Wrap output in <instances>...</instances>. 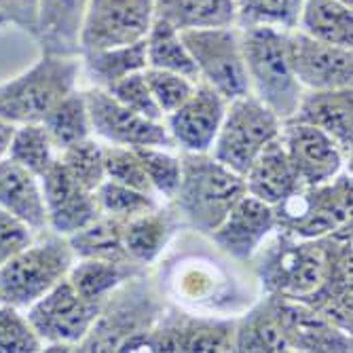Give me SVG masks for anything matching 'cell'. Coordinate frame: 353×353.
<instances>
[{
    "label": "cell",
    "instance_id": "cell-1",
    "mask_svg": "<svg viewBox=\"0 0 353 353\" xmlns=\"http://www.w3.org/2000/svg\"><path fill=\"white\" fill-rule=\"evenodd\" d=\"M180 161L182 176L170 203L190 229L210 235L245 195L243 176L220 163L212 152H180Z\"/></svg>",
    "mask_w": 353,
    "mask_h": 353
},
{
    "label": "cell",
    "instance_id": "cell-2",
    "mask_svg": "<svg viewBox=\"0 0 353 353\" xmlns=\"http://www.w3.org/2000/svg\"><path fill=\"white\" fill-rule=\"evenodd\" d=\"M165 307L148 271L130 277L100 307L91 330L79 343V351H132L134 343L159 322Z\"/></svg>",
    "mask_w": 353,
    "mask_h": 353
},
{
    "label": "cell",
    "instance_id": "cell-3",
    "mask_svg": "<svg viewBox=\"0 0 353 353\" xmlns=\"http://www.w3.org/2000/svg\"><path fill=\"white\" fill-rule=\"evenodd\" d=\"M252 261L254 275L265 294L305 301L324 279L326 245L322 237L301 239L275 231L252 256Z\"/></svg>",
    "mask_w": 353,
    "mask_h": 353
},
{
    "label": "cell",
    "instance_id": "cell-4",
    "mask_svg": "<svg viewBox=\"0 0 353 353\" xmlns=\"http://www.w3.org/2000/svg\"><path fill=\"white\" fill-rule=\"evenodd\" d=\"M241 47L250 93L267 104L281 121L290 119L305 89L296 81L285 51V32L275 28H243Z\"/></svg>",
    "mask_w": 353,
    "mask_h": 353
},
{
    "label": "cell",
    "instance_id": "cell-5",
    "mask_svg": "<svg viewBox=\"0 0 353 353\" xmlns=\"http://www.w3.org/2000/svg\"><path fill=\"white\" fill-rule=\"evenodd\" d=\"M81 57L43 53L34 66L0 83V119L13 125L41 123L47 112L79 87Z\"/></svg>",
    "mask_w": 353,
    "mask_h": 353
},
{
    "label": "cell",
    "instance_id": "cell-6",
    "mask_svg": "<svg viewBox=\"0 0 353 353\" xmlns=\"http://www.w3.org/2000/svg\"><path fill=\"white\" fill-rule=\"evenodd\" d=\"M74 254L68 237L47 231L0 267V303L26 311L66 279Z\"/></svg>",
    "mask_w": 353,
    "mask_h": 353
},
{
    "label": "cell",
    "instance_id": "cell-7",
    "mask_svg": "<svg viewBox=\"0 0 353 353\" xmlns=\"http://www.w3.org/2000/svg\"><path fill=\"white\" fill-rule=\"evenodd\" d=\"M353 180L341 172L332 180L301 186L294 195L275 205L277 231L301 239H319L351 222Z\"/></svg>",
    "mask_w": 353,
    "mask_h": 353
},
{
    "label": "cell",
    "instance_id": "cell-8",
    "mask_svg": "<svg viewBox=\"0 0 353 353\" xmlns=\"http://www.w3.org/2000/svg\"><path fill=\"white\" fill-rule=\"evenodd\" d=\"M281 125L283 121L267 104L245 93L227 104L210 152L220 163L243 176L263 148L279 138Z\"/></svg>",
    "mask_w": 353,
    "mask_h": 353
},
{
    "label": "cell",
    "instance_id": "cell-9",
    "mask_svg": "<svg viewBox=\"0 0 353 353\" xmlns=\"http://www.w3.org/2000/svg\"><path fill=\"white\" fill-rule=\"evenodd\" d=\"M182 39L195 61L199 83L216 89L227 102L250 93L241 32L237 26L184 30Z\"/></svg>",
    "mask_w": 353,
    "mask_h": 353
},
{
    "label": "cell",
    "instance_id": "cell-10",
    "mask_svg": "<svg viewBox=\"0 0 353 353\" xmlns=\"http://www.w3.org/2000/svg\"><path fill=\"white\" fill-rule=\"evenodd\" d=\"M235 317L188 313L180 307H165L159 322L140 336L132 351L165 353H227L233 351Z\"/></svg>",
    "mask_w": 353,
    "mask_h": 353
},
{
    "label": "cell",
    "instance_id": "cell-11",
    "mask_svg": "<svg viewBox=\"0 0 353 353\" xmlns=\"http://www.w3.org/2000/svg\"><path fill=\"white\" fill-rule=\"evenodd\" d=\"M100 305L87 303L66 279L26 309L32 328L43 341V351H79L91 330Z\"/></svg>",
    "mask_w": 353,
    "mask_h": 353
},
{
    "label": "cell",
    "instance_id": "cell-12",
    "mask_svg": "<svg viewBox=\"0 0 353 353\" xmlns=\"http://www.w3.org/2000/svg\"><path fill=\"white\" fill-rule=\"evenodd\" d=\"M154 17V0H89L81 53L144 41Z\"/></svg>",
    "mask_w": 353,
    "mask_h": 353
},
{
    "label": "cell",
    "instance_id": "cell-13",
    "mask_svg": "<svg viewBox=\"0 0 353 353\" xmlns=\"http://www.w3.org/2000/svg\"><path fill=\"white\" fill-rule=\"evenodd\" d=\"M85 98L91 119V134H95L106 144H119L130 148H174V142L163 121H152L130 110L121 102H117L106 89L89 87L85 89Z\"/></svg>",
    "mask_w": 353,
    "mask_h": 353
},
{
    "label": "cell",
    "instance_id": "cell-14",
    "mask_svg": "<svg viewBox=\"0 0 353 353\" xmlns=\"http://www.w3.org/2000/svg\"><path fill=\"white\" fill-rule=\"evenodd\" d=\"M326 273L317 290L301 301L324 315L334 326L353 332V292H351V222L324 235Z\"/></svg>",
    "mask_w": 353,
    "mask_h": 353
},
{
    "label": "cell",
    "instance_id": "cell-15",
    "mask_svg": "<svg viewBox=\"0 0 353 353\" xmlns=\"http://www.w3.org/2000/svg\"><path fill=\"white\" fill-rule=\"evenodd\" d=\"M292 72L305 91L341 89L353 83V53L347 47L315 41L299 30L285 32Z\"/></svg>",
    "mask_w": 353,
    "mask_h": 353
},
{
    "label": "cell",
    "instance_id": "cell-16",
    "mask_svg": "<svg viewBox=\"0 0 353 353\" xmlns=\"http://www.w3.org/2000/svg\"><path fill=\"white\" fill-rule=\"evenodd\" d=\"M281 144L303 186H315L332 180L345 170L349 154L324 132L307 123L288 119L281 125Z\"/></svg>",
    "mask_w": 353,
    "mask_h": 353
},
{
    "label": "cell",
    "instance_id": "cell-17",
    "mask_svg": "<svg viewBox=\"0 0 353 353\" xmlns=\"http://www.w3.org/2000/svg\"><path fill=\"white\" fill-rule=\"evenodd\" d=\"M290 351L303 353H351V332L334 326L324 315L301 301L267 294Z\"/></svg>",
    "mask_w": 353,
    "mask_h": 353
},
{
    "label": "cell",
    "instance_id": "cell-18",
    "mask_svg": "<svg viewBox=\"0 0 353 353\" xmlns=\"http://www.w3.org/2000/svg\"><path fill=\"white\" fill-rule=\"evenodd\" d=\"M275 231V208L245 192L208 237L229 259L250 263L252 256Z\"/></svg>",
    "mask_w": 353,
    "mask_h": 353
},
{
    "label": "cell",
    "instance_id": "cell-19",
    "mask_svg": "<svg viewBox=\"0 0 353 353\" xmlns=\"http://www.w3.org/2000/svg\"><path fill=\"white\" fill-rule=\"evenodd\" d=\"M227 104L216 89L197 81L188 100L163 119L174 148H180V152H210Z\"/></svg>",
    "mask_w": 353,
    "mask_h": 353
},
{
    "label": "cell",
    "instance_id": "cell-20",
    "mask_svg": "<svg viewBox=\"0 0 353 353\" xmlns=\"http://www.w3.org/2000/svg\"><path fill=\"white\" fill-rule=\"evenodd\" d=\"M41 186L51 233L68 237L102 214L95 201V190H89L74 180L59 163V159H55L53 165L41 176Z\"/></svg>",
    "mask_w": 353,
    "mask_h": 353
},
{
    "label": "cell",
    "instance_id": "cell-21",
    "mask_svg": "<svg viewBox=\"0 0 353 353\" xmlns=\"http://www.w3.org/2000/svg\"><path fill=\"white\" fill-rule=\"evenodd\" d=\"M328 134L349 157L353 148V91L351 87L305 91L290 117ZM288 121V119H285Z\"/></svg>",
    "mask_w": 353,
    "mask_h": 353
},
{
    "label": "cell",
    "instance_id": "cell-22",
    "mask_svg": "<svg viewBox=\"0 0 353 353\" xmlns=\"http://www.w3.org/2000/svg\"><path fill=\"white\" fill-rule=\"evenodd\" d=\"M89 0H39L34 37L49 55L81 57V34Z\"/></svg>",
    "mask_w": 353,
    "mask_h": 353
},
{
    "label": "cell",
    "instance_id": "cell-23",
    "mask_svg": "<svg viewBox=\"0 0 353 353\" xmlns=\"http://www.w3.org/2000/svg\"><path fill=\"white\" fill-rule=\"evenodd\" d=\"M0 208L23 220L37 233L49 231L41 178L9 157L0 159Z\"/></svg>",
    "mask_w": 353,
    "mask_h": 353
},
{
    "label": "cell",
    "instance_id": "cell-24",
    "mask_svg": "<svg viewBox=\"0 0 353 353\" xmlns=\"http://www.w3.org/2000/svg\"><path fill=\"white\" fill-rule=\"evenodd\" d=\"M245 192L269 205H277L303 186L290 159L285 154L281 138L273 140L263 152L252 161L243 174Z\"/></svg>",
    "mask_w": 353,
    "mask_h": 353
},
{
    "label": "cell",
    "instance_id": "cell-25",
    "mask_svg": "<svg viewBox=\"0 0 353 353\" xmlns=\"http://www.w3.org/2000/svg\"><path fill=\"white\" fill-rule=\"evenodd\" d=\"M178 224L180 218L176 210L163 205L127 220L123 229V243L130 261L142 267L157 263L174 239Z\"/></svg>",
    "mask_w": 353,
    "mask_h": 353
},
{
    "label": "cell",
    "instance_id": "cell-26",
    "mask_svg": "<svg viewBox=\"0 0 353 353\" xmlns=\"http://www.w3.org/2000/svg\"><path fill=\"white\" fill-rule=\"evenodd\" d=\"M144 271H148V267L136 265L132 261L77 259L68 273V281L87 303L102 307L121 283Z\"/></svg>",
    "mask_w": 353,
    "mask_h": 353
},
{
    "label": "cell",
    "instance_id": "cell-27",
    "mask_svg": "<svg viewBox=\"0 0 353 353\" xmlns=\"http://www.w3.org/2000/svg\"><path fill=\"white\" fill-rule=\"evenodd\" d=\"M144 68H146L144 41L81 53V74L87 77L91 87L106 89V91L119 81H123L125 77L142 72Z\"/></svg>",
    "mask_w": 353,
    "mask_h": 353
},
{
    "label": "cell",
    "instance_id": "cell-28",
    "mask_svg": "<svg viewBox=\"0 0 353 353\" xmlns=\"http://www.w3.org/2000/svg\"><path fill=\"white\" fill-rule=\"evenodd\" d=\"M351 5L341 0H305L296 30L303 34L336 47H353Z\"/></svg>",
    "mask_w": 353,
    "mask_h": 353
},
{
    "label": "cell",
    "instance_id": "cell-29",
    "mask_svg": "<svg viewBox=\"0 0 353 353\" xmlns=\"http://www.w3.org/2000/svg\"><path fill=\"white\" fill-rule=\"evenodd\" d=\"M233 351L239 353H288L283 334L275 319L269 296L265 294L243 315L235 319Z\"/></svg>",
    "mask_w": 353,
    "mask_h": 353
},
{
    "label": "cell",
    "instance_id": "cell-30",
    "mask_svg": "<svg viewBox=\"0 0 353 353\" xmlns=\"http://www.w3.org/2000/svg\"><path fill=\"white\" fill-rule=\"evenodd\" d=\"M154 15L180 32L235 26L237 0H154Z\"/></svg>",
    "mask_w": 353,
    "mask_h": 353
},
{
    "label": "cell",
    "instance_id": "cell-31",
    "mask_svg": "<svg viewBox=\"0 0 353 353\" xmlns=\"http://www.w3.org/2000/svg\"><path fill=\"white\" fill-rule=\"evenodd\" d=\"M144 47H146V68L178 72L192 81H199L195 61H192L184 45L182 32L174 28L170 21L154 17L144 39Z\"/></svg>",
    "mask_w": 353,
    "mask_h": 353
},
{
    "label": "cell",
    "instance_id": "cell-32",
    "mask_svg": "<svg viewBox=\"0 0 353 353\" xmlns=\"http://www.w3.org/2000/svg\"><path fill=\"white\" fill-rule=\"evenodd\" d=\"M125 220L100 214L87 227L68 235L74 259H100V261H130L123 243ZM134 263V261H132Z\"/></svg>",
    "mask_w": 353,
    "mask_h": 353
},
{
    "label": "cell",
    "instance_id": "cell-33",
    "mask_svg": "<svg viewBox=\"0 0 353 353\" xmlns=\"http://www.w3.org/2000/svg\"><path fill=\"white\" fill-rule=\"evenodd\" d=\"M41 125L49 134L57 152L61 148L91 138L93 134H91V119H89L85 91H81L79 87L74 91H70L66 98L59 100L47 112V117L41 121Z\"/></svg>",
    "mask_w": 353,
    "mask_h": 353
},
{
    "label": "cell",
    "instance_id": "cell-34",
    "mask_svg": "<svg viewBox=\"0 0 353 353\" xmlns=\"http://www.w3.org/2000/svg\"><path fill=\"white\" fill-rule=\"evenodd\" d=\"M7 157L41 178L57 159V148L41 123H26L15 125Z\"/></svg>",
    "mask_w": 353,
    "mask_h": 353
},
{
    "label": "cell",
    "instance_id": "cell-35",
    "mask_svg": "<svg viewBox=\"0 0 353 353\" xmlns=\"http://www.w3.org/2000/svg\"><path fill=\"white\" fill-rule=\"evenodd\" d=\"M305 0H237L235 26L243 28H275L290 32L296 30L299 15Z\"/></svg>",
    "mask_w": 353,
    "mask_h": 353
},
{
    "label": "cell",
    "instance_id": "cell-36",
    "mask_svg": "<svg viewBox=\"0 0 353 353\" xmlns=\"http://www.w3.org/2000/svg\"><path fill=\"white\" fill-rule=\"evenodd\" d=\"M95 201H98V208L102 214L114 216L125 222L161 205L159 197L152 195V192L127 186L108 178L95 188Z\"/></svg>",
    "mask_w": 353,
    "mask_h": 353
},
{
    "label": "cell",
    "instance_id": "cell-37",
    "mask_svg": "<svg viewBox=\"0 0 353 353\" xmlns=\"http://www.w3.org/2000/svg\"><path fill=\"white\" fill-rule=\"evenodd\" d=\"M59 163L66 168V172L79 180L89 190H95L106 180L104 170V144L87 138L72 146H66L57 152Z\"/></svg>",
    "mask_w": 353,
    "mask_h": 353
},
{
    "label": "cell",
    "instance_id": "cell-38",
    "mask_svg": "<svg viewBox=\"0 0 353 353\" xmlns=\"http://www.w3.org/2000/svg\"><path fill=\"white\" fill-rule=\"evenodd\" d=\"M136 150L154 195L163 197L165 201H172L176 197L180 176H182L180 154L172 152V148H161V146H142Z\"/></svg>",
    "mask_w": 353,
    "mask_h": 353
},
{
    "label": "cell",
    "instance_id": "cell-39",
    "mask_svg": "<svg viewBox=\"0 0 353 353\" xmlns=\"http://www.w3.org/2000/svg\"><path fill=\"white\" fill-rule=\"evenodd\" d=\"M43 341L32 328L28 315L11 305L0 303V353H37Z\"/></svg>",
    "mask_w": 353,
    "mask_h": 353
},
{
    "label": "cell",
    "instance_id": "cell-40",
    "mask_svg": "<svg viewBox=\"0 0 353 353\" xmlns=\"http://www.w3.org/2000/svg\"><path fill=\"white\" fill-rule=\"evenodd\" d=\"M144 77L148 81L152 98L159 110H161L163 119L172 114L176 108H180L188 100V95L195 91V85H197V81H192L184 74L157 70V68H144Z\"/></svg>",
    "mask_w": 353,
    "mask_h": 353
},
{
    "label": "cell",
    "instance_id": "cell-41",
    "mask_svg": "<svg viewBox=\"0 0 353 353\" xmlns=\"http://www.w3.org/2000/svg\"><path fill=\"white\" fill-rule=\"evenodd\" d=\"M104 170H106L108 180L134 186V188H140V190H146L154 195L136 148L119 146V144H104Z\"/></svg>",
    "mask_w": 353,
    "mask_h": 353
},
{
    "label": "cell",
    "instance_id": "cell-42",
    "mask_svg": "<svg viewBox=\"0 0 353 353\" xmlns=\"http://www.w3.org/2000/svg\"><path fill=\"white\" fill-rule=\"evenodd\" d=\"M108 93L117 102H121L130 110H134V112H138V114H142L146 119H152V121H163V114H161V110H159V106H157V102L152 98V91L148 87L144 70L125 77L123 81L112 85L108 89Z\"/></svg>",
    "mask_w": 353,
    "mask_h": 353
},
{
    "label": "cell",
    "instance_id": "cell-43",
    "mask_svg": "<svg viewBox=\"0 0 353 353\" xmlns=\"http://www.w3.org/2000/svg\"><path fill=\"white\" fill-rule=\"evenodd\" d=\"M37 231L23 220L0 208V267L9 263L17 252L37 239Z\"/></svg>",
    "mask_w": 353,
    "mask_h": 353
},
{
    "label": "cell",
    "instance_id": "cell-44",
    "mask_svg": "<svg viewBox=\"0 0 353 353\" xmlns=\"http://www.w3.org/2000/svg\"><path fill=\"white\" fill-rule=\"evenodd\" d=\"M0 15L7 19V23H15L17 28L34 34L39 0H0Z\"/></svg>",
    "mask_w": 353,
    "mask_h": 353
},
{
    "label": "cell",
    "instance_id": "cell-45",
    "mask_svg": "<svg viewBox=\"0 0 353 353\" xmlns=\"http://www.w3.org/2000/svg\"><path fill=\"white\" fill-rule=\"evenodd\" d=\"M13 132H15V125L9 123V121H5V119H0V159L7 157V150H9Z\"/></svg>",
    "mask_w": 353,
    "mask_h": 353
},
{
    "label": "cell",
    "instance_id": "cell-46",
    "mask_svg": "<svg viewBox=\"0 0 353 353\" xmlns=\"http://www.w3.org/2000/svg\"><path fill=\"white\" fill-rule=\"evenodd\" d=\"M7 26V19L3 17V15H0V28H5Z\"/></svg>",
    "mask_w": 353,
    "mask_h": 353
},
{
    "label": "cell",
    "instance_id": "cell-47",
    "mask_svg": "<svg viewBox=\"0 0 353 353\" xmlns=\"http://www.w3.org/2000/svg\"><path fill=\"white\" fill-rule=\"evenodd\" d=\"M341 3H347V5H353V0H341Z\"/></svg>",
    "mask_w": 353,
    "mask_h": 353
}]
</instances>
